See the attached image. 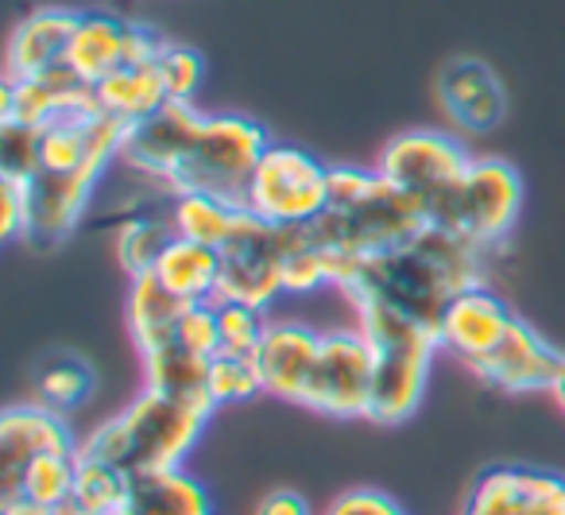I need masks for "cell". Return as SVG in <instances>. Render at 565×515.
<instances>
[{"label":"cell","instance_id":"obj_1","mask_svg":"<svg viewBox=\"0 0 565 515\" xmlns=\"http://www.w3.org/2000/svg\"><path fill=\"white\" fill-rule=\"evenodd\" d=\"M267 144L271 133L256 117L202 113L171 102L156 117L128 128L120 167L171 198L186 190L241 198Z\"/></svg>","mask_w":565,"mask_h":515},{"label":"cell","instance_id":"obj_2","mask_svg":"<svg viewBox=\"0 0 565 515\" xmlns=\"http://www.w3.org/2000/svg\"><path fill=\"white\" fill-rule=\"evenodd\" d=\"M484 256L488 252H480L465 237L441 225H426L415 241L364 260L353 280L341 287V295L349 303L395 306L426 326H438L441 311L461 291L484 283Z\"/></svg>","mask_w":565,"mask_h":515},{"label":"cell","instance_id":"obj_3","mask_svg":"<svg viewBox=\"0 0 565 515\" xmlns=\"http://www.w3.org/2000/svg\"><path fill=\"white\" fill-rule=\"evenodd\" d=\"M430 225L426 210L411 195L384 179L376 167L333 164L330 210L310 221L307 233L326 249L333 267V287H345L364 260L415 241Z\"/></svg>","mask_w":565,"mask_h":515},{"label":"cell","instance_id":"obj_4","mask_svg":"<svg viewBox=\"0 0 565 515\" xmlns=\"http://www.w3.org/2000/svg\"><path fill=\"white\" fill-rule=\"evenodd\" d=\"M213 414H217V403L210 399V391L182 396V391H163L143 383L140 396L125 411L105 419L78 450L125 469L128 476L174 469L186 465V453L205 434Z\"/></svg>","mask_w":565,"mask_h":515},{"label":"cell","instance_id":"obj_5","mask_svg":"<svg viewBox=\"0 0 565 515\" xmlns=\"http://www.w3.org/2000/svg\"><path fill=\"white\" fill-rule=\"evenodd\" d=\"M356 326L372 345V407L369 422L399 427L418 411L430 383V368L438 357V329L384 303H353Z\"/></svg>","mask_w":565,"mask_h":515},{"label":"cell","instance_id":"obj_6","mask_svg":"<svg viewBox=\"0 0 565 515\" xmlns=\"http://www.w3.org/2000/svg\"><path fill=\"white\" fill-rule=\"evenodd\" d=\"M330 167L299 144L271 140L241 195L244 210L275 229L310 225L330 210Z\"/></svg>","mask_w":565,"mask_h":515},{"label":"cell","instance_id":"obj_7","mask_svg":"<svg viewBox=\"0 0 565 515\" xmlns=\"http://www.w3.org/2000/svg\"><path fill=\"white\" fill-rule=\"evenodd\" d=\"M523 175L500 156H472L465 179L449 195L430 225L465 237L480 252H495L511 241L523 213Z\"/></svg>","mask_w":565,"mask_h":515},{"label":"cell","instance_id":"obj_8","mask_svg":"<svg viewBox=\"0 0 565 515\" xmlns=\"http://www.w3.org/2000/svg\"><path fill=\"white\" fill-rule=\"evenodd\" d=\"M472 156L465 140L446 128H407L392 136L376 159V171L392 187L411 195L426 210V218H438V210L449 202L457 182L465 179Z\"/></svg>","mask_w":565,"mask_h":515},{"label":"cell","instance_id":"obj_9","mask_svg":"<svg viewBox=\"0 0 565 515\" xmlns=\"http://www.w3.org/2000/svg\"><path fill=\"white\" fill-rule=\"evenodd\" d=\"M372 372L376 360L364 329H330L318 341V357L299 407H310L326 419H369Z\"/></svg>","mask_w":565,"mask_h":515},{"label":"cell","instance_id":"obj_10","mask_svg":"<svg viewBox=\"0 0 565 515\" xmlns=\"http://www.w3.org/2000/svg\"><path fill=\"white\" fill-rule=\"evenodd\" d=\"M287 237L291 229H275L259 218H248L241 233L221 249V280L217 298L228 303H248L267 311L282 295V256H287ZM213 298V303H217Z\"/></svg>","mask_w":565,"mask_h":515},{"label":"cell","instance_id":"obj_11","mask_svg":"<svg viewBox=\"0 0 565 515\" xmlns=\"http://www.w3.org/2000/svg\"><path fill=\"white\" fill-rule=\"evenodd\" d=\"M434 102L461 136H488L508 120V86L480 55H454L434 74Z\"/></svg>","mask_w":565,"mask_h":515},{"label":"cell","instance_id":"obj_12","mask_svg":"<svg viewBox=\"0 0 565 515\" xmlns=\"http://www.w3.org/2000/svg\"><path fill=\"white\" fill-rule=\"evenodd\" d=\"M565 368V353L554 349L526 318H515L492 353L472 360L469 372L503 396H550Z\"/></svg>","mask_w":565,"mask_h":515},{"label":"cell","instance_id":"obj_13","mask_svg":"<svg viewBox=\"0 0 565 515\" xmlns=\"http://www.w3.org/2000/svg\"><path fill=\"white\" fill-rule=\"evenodd\" d=\"M159 43H163V35L151 32L140 20L117 17V12H105V9H82L71 40V71L86 86H97L113 71L151 55Z\"/></svg>","mask_w":565,"mask_h":515},{"label":"cell","instance_id":"obj_14","mask_svg":"<svg viewBox=\"0 0 565 515\" xmlns=\"http://www.w3.org/2000/svg\"><path fill=\"white\" fill-rule=\"evenodd\" d=\"M461 515H565V476L539 465H488Z\"/></svg>","mask_w":565,"mask_h":515},{"label":"cell","instance_id":"obj_15","mask_svg":"<svg viewBox=\"0 0 565 515\" xmlns=\"http://www.w3.org/2000/svg\"><path fill=\"white\" fill-rule=\"evenodd\" d=\"M82 9H58L43 4L17 20L9 35V59H4V78H55L71 71V40Z\"/></svg>","mask_w":565,"mask_h":515},{"label":"cell","instance_id":"obj_16","mask_svg":"<svg viewBox=\"0 0 565 515\" xmlns=\"http://www.w3.org/2000/svg\"><path fill=\"white\" fill-rule=\"evenodd\" d=\"M515 318L519 314L508 306V298L495 295L488 283H477V287L461 291V295L441 311L434 329H438L441 349L469 368L472 360H480L484 353H492L495 345H500V337L508 334Z\"/></svg>","mask_w":565,"mask_h":515},{"label":"cell","instance_id":"obj_17","mask_svg":"<svg viewBox=\"0 0 565 515\" xmlns=\"http://www.w3.org/2000/svg\"><path fill=\"white\" fill-rule=\"evenodd\" d=\"M66 414L51 411L43 403H12L0 414V492L12 488L24 473V465L51 450H78Z\"/></svg>","mask_w":565,"mask_h":515},{"label":"cell","instance_id":"obj_18","mask_svg":"<svg viewBox=\"0 0 565 515\" xmlns=\"http://www.w3.org/2000/svg\"><path fill=\"white\" fill-rule=\"evenodd\" d=\"M318 341H322V334L299 326V322H267L256 349L264 396H275L282 403H302V391H307L310 368L318 357Z\"/></svg>","mask_w":565,"mask_h":515},{"label":"cell","instance_id":"obj_19","mask_svg":"<svg viewBox=\"0 0 565 515\" xmlns=\"http://www.w3.org/2000/svg\"><path fill=\"white\" fill-rule=\"evenodd\" d=\"M117 515H213V500L205 484L182 465L136 473L128 481V496Z\"/></svg>","mask_w":565,"mask_h":515},{"label":"cell","instance_id":"obj_20","mask_svg":"<svg viewBox=\"0 0 565 515\" xmlns=\"http://www.w3.org/2000/svg\"><path fill=\"white\" fill-rule=\"evenodd\" d=\"M156 51L143 55V59H136V63L120 66V71H113L105 82H97L94 86L97 109L109 113V117H117L120 125L132 128V125H140V120L156 117L163 105H171L163 78H159Z\"/></svg>","mask_w":565,"mask_h":515},{"label":"cell","instance_id":"obj_21","mask_svg":"<svg viewBox=\"0 0 565 515\" xmlns=\"http://www.w3.org/2000/svg\"><path fill=\"white\" fill-rule=\"evenodd\" d=\"M186 298L171 295L151 272L132 275L125 295V326L132 334L136 353H151L159 345L174 341V329H179V318L186 314Z\"/></svg>","mask_w":565,"mask_h":515},{"label":"cell","instance_id":"obj_22","mask_svg":"<svg viewBox=\"0 0 565 515\" xmlns=\"http://www.w3.org/2000/svg\"><path fill=\"white\" fill-rule=\"evenodd\" d=\"M252 213L244 210L241 198L210 195V190H186V195L171 198V225L179 237L198 244H210V249H225L241 225Z\"/></svg>","mask_w":565,"mask_h":515},{"label":"cell","instance_id":"obj_23","mask_svg":"<svg viewBox=\"0 0 565 515\" xmlns=\"http://www.w3.org/2000/svg\"><path fill=\"white\" fill-rule=\"evenodd\" d=\"M151 275H156L171 295L186 298V303H213V298H217V280H221V252L174 233V241L167 244L163 256L156 260Z\"/></svg>","mask_w":565,"mask_h":515},{"label":"cell","instance_id":"obj_24","mask_svg":"<svg viewBox=\"0 0 565 515\" xmlns=\"http://www.w3.org/2000/svg\"><path fill=\"white\" fill-rule=\"evenodd\" d=\"M94 383L97 376L86 360L74 357V353H55V357H47L35 368L32 388H35V403L51 407L58 414H71L94 396Z\"/></svg>","mask_w":565,"mask_h":515},{"label":"cell","instance_id":"obj_25","mask_svg":"<svg viewBox=\"0 0 565 515\" xmlns=\"http://www.w3.org/2000/svg\"><path fill=\"white\" fill-rule=\"evenodd\" d=\"M74 473H78V450H51V453H40L24 465L20 481L12 488L0 492V500L9 496H28L35 504H47V507H58L71 500L74 492Z\"/></svg>","mask_w":565,"mask_h":515},{"label":"cell","instance_id":"obj_26","mask_svg":"<svg viewBox=\"0 0 565 515\" xmlns=\"http://www.w3.org/2000/svg\"><path fill=\"white\" fill-rule=\"evenodd\" d=\"M210 360L213 357H198V353L182 349L179 341H167L151 353H140L143 383H148V388H163V391H182V396L205 391Z\"/></svg>","mask_w":565,"mask_h":515},{"label":"cell","instance_id":"obj_27","mask_svg":"<svg viewBox=\"0 0 565 515\" xmlns=\"http://www.w3.org/2000/svg\"><path fill=\"white\" fill-rule=\"evenodd\" d=\"M128 481H132V476H128L125 469L78 450V473H74L71 500L89 515H117L128 496Z\"/></svg>","mask_w":565,"mask_h":515},{"label":"cell","instance_id":"obj_28","mask_svg":"<svg viewBox=\"0 0 565 515\" xmlns=\"http://www.w3.org/2000/svg\"><path fill=\"white\" fill-rule=\"evenodd\" d=\"M174 241V225L171 218H151V213H136L125 218L117 229V260L125 267V275H143L156 267V260L163 256V249Z\"/></svg>","mask_w":565,"mask_h":515},{"label":"cell","instance_id":"obj_29","mask_svg":"<svg viewBox=\"0 0 565 515\" xmlns=\"http://www.w3.org/2000/svg\"><path fill=\"white\" fill-rule=\"evenodd\" d=\"M205 391L217 407L248 403V399L264 396V376H259L256 353H213L210 376H205Z\"/></svg>","mask_w":565,"mask_h":515},{"label":"cell","instance_id":"obj_30","mask_svg":"<svg viewBox=\"0 0 565 515\" xmlns=\"http://www.w3.org/2000/svg\"><path fill=\"white\" fill-rule=\"evenodd\" d=\"M156 66H159V78H163V86H167V97L179 105H194L198 90H202V82H205L202 51L186 48V43L163 40L156 51Z\"/></svg>","mask_w":565,"mask_h":515},{"label":"cell","instance_id":"obj_31","mask_svg":"<svg viewBox=\"0 0 565 515\" xmlns=\"http://www.w3.org/2000/svg\"><path fill=\"white\" fill-rule=\"evenodd\" d=\"M217 334H221V349L217 353H252L259 349V337L267 329V311H256L248 303H228V298H217Z\"/></svg>","mask_w":565,"mask_h":515},{"label":"cell","instance_id":"obj_32","mask_svg":"<svg viewBox=\"0 0 565 515\" xmlns=\"http://www.w3.org/2000/svg\"><path fill=\"white\" fill-rule=\"evenodd\" d=\"M322 515H407V507L392 492L361 484V488H345L341 496H333Z\"/></svg>","mask_w":565,"mask_h":515},{"label":"cell","instance_id":"obj_33","mask_svg":"<svg viewBox=\"0 0 565 515\" xmlns=\"http://www.w3.org/2000/svg\"><path fill=\"white\" fill-rule=\"evenodd\" d=\"M28 179L17 175H0V229H4V241H28Z\"/></svg>","mask_w":565,"mask_h":515},{"label":"cell","instance_id":"obj_34","mask_svg":"<svg viewBox=\"0 0 565 515\" xmlns=\"http://www.w3.org/2000/svg\"><path fill=\"white\" fill-rule=\"evenodd\" d=\"M252 515H315L310 512V500L295 488H271L256 500Z\"/></svg>","mask_w":565,"mask_h":515},{"label":"cell","instance_id":"obj_35","mask_svg":"<svg viewBox=\"0 0 565 515\" xmlns=\"http://www.w3.org/2000/svg\"><path fill=\"white\" fill-rule=\"evenodd\" d=\"M0 515H55V507L35 504V500H28V496H9V500H0Z\"/></svg>","mask_w":565,"mask_h":515},{"label":"cell","instance_id":"obj_36","mask_svg":"<svg viewBox=\"0 0 565 515\" xmlns=\"http://www.w3.org/2000/svg\"><path fill=\"white\" fill-rule=\"evenodd\" d=\"M550 399H554L557 411L565 414V368H562V376H557V383H554V391H550Z\"/></svg>","mask_w":565,"mask_h":515}]
</instances>
